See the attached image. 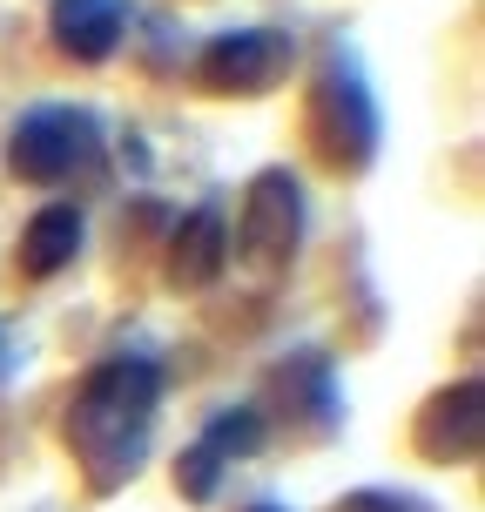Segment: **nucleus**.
<instances>
[{
  "instance_id": "obj_1",
  "label": "nucleus",
  "mask_w": 485,
  "mask_h": 512,
  "mask_svg": "<svg viewBox=\"0 0 485 512\" xmlns=\"http://www.w3.org/2000/svg\"><path fill=\"white\" fill-rule=\"evenodd\" d=\"M162 411V364L155 358H102L68 398V452L95 492H122L155 438Z\"/></svg>"
},
{
  "instance_id": "obj_2",
  "label": "nucleus",
  "mask_w": 485,
  "mask_h": 512,
  "mask_svg": "<svg viewBox=\"0 0 485 512\" xmlns=\"http://www.w3.org/2000/svg\"><path fill=\"white\" fill-rule=\"evenodd\" d=\"M378 135H384V122H378V102H371V81H364L358 54L331 48L324 75L310 88V142H317V155L337 176H358L378 155Z\"/></svg>"
},
{
  "instance_id": "obj_3",
  "label": "nucleus",
  "mask_w": 485,
  "mask_h": 512,
  "mask_svg": "<svg viewBox=\"0 0 485 512\" xmlns=\"http://www.w3.org/2000/svg\"><path fill=\"white\" fill-rule=\"evenodd\" d=\"M95 149H102V128H95V115L75 102H41L27 108L21 122H14V176L21 182H68L75 169H88L95 162Z\"/></svg>"
},
{
  "instance_id": "obj_4",
  "label": "nucleus",
  "mask_w": 485,
  "mask_h": 512,
  "mask_svg": "<svg viewBox=\"0 0 485 512\" xmlns=\"http://www.w3.org/2000/svg\"><path fill=\"white\" fill-rule=\"evenodd\" d=\"M297 68V41L283 27H230L196 54V81L209 95H270Z\"/></svg>"
},
{
  "instance_id": "obj_5",
  "label": "nucleus",
  "mask_w": 485,
  "mask_h": 512,
  "mask_svg": "<svg viewBox=\"0 0 485 512\" xmlns=\"http://www.w3.org/2000/svg\"><path fill=\"white\" fill-rule=\"evenodd\" d=\"M304 243V182L290 169H263L243 196V223H236V250L250 256L256 270L290 263Z\"/></svg>"
},
{
  "instance_id": "obj_6",
  "label": "nucleus",
  "mask_w": 485,
  "mask_h": 512,
  "mask_svg": "<svg viewBox=\"0 0 485 512\" xmlns=\"http://www.w3.org/2000/svg\"><path fill=\"white\" fill-rule=\"evenodd\" d=\"M256 445H263V411L223 405L216 418H209V432L182 452L176 492H182V499H196V506H209V499H216V486H223V472H230L236 459H250Z\"/></svg>"
},
{
  "instance_id": "obj_7",
  "label": "nucleus",
  "mask_w": 485,
  "mask_h": 512,
  "mask_svg": "<svg viewBox=\"0 0 485 512\" xmlns=\"http://www.w3.org/2000/svg\"><path fill=\"white\" fill-rule=\"evenodd\" d=\"M485 398H479V378H459L432 391V405L418 411V452L432 465H472L479 459V432H485Z\"/></svg>"
},
{
  "instance_id": "obj_8",
  "label": "nucleus",
  "mask_w": 485,
  "mask_h": 512,
  "mask_svg": "<svg viewBox=\"0 0 485 512\" xmlns=\"http://www.w3.org/2000/svg\"><path fill=\"white\" fill-rule=\"evenodd\" d=\"M48 34L68 61H108L128 34V0H54L48 7Z\"/></svg>"
},
{
  "instance_id": "obj_9",
  "label": "nucleus",
  "mask_w": 485,
  "mask_h": 512,
  "mask_svg": "<svg viewBox=\"0 0 485 512\" xmlns=\"http://www.w3.org/2000/svg\"><path fill=\"white\" fill-rule=\"evenodd\" d=\"M230 270V230L216 209H189L169 236V283L176 290H209V283Z\"/></svg>"
},
{
  "instance_id": "obj_10",
  "label": "nucleus",
  "mask_w": 485,
  "mask_h": 512,
  "mask_svg": "<svg viewBox=\"0 0 485 512\" xmlns=\"http://www.w3.org/2000/svg\"><path fill=\"white\" fill-rule=\"evenodd\" d=\"M81 250V209L75 203H48L21 236V270L27 277H61Z\"/></svg>"
},
{
  "instance_id": "obj_11",
  "label": "nucleus",
  "mask_w": 485,
  "mask_h": 512,
  "mask_svg": "<svg viewBox=\"0 0 485 512\" xmlns=\"http://www.w3.org/2000/svg\"><path fill=\"white\" fill-rule=\"evenodd\" d=\"M277 391L290 398V405H310V438H331L337 425H344V398H337V378L331 364L317 358V351H304V358H290L277 371Z\"/></svg>"
},
{
  "instance_id": "obj_12",
  "label": "nucleus",
  "mask_w": 485,
  "mask_h": 512,
  "mask_svg": "<svg viewBox=\"0 0 485 512\" xmlns=\"http://www.w3.org/2000/svg\"><path fill=\"white\" fill-rule=\"evenodd\" d=\"M337 512H432V506L411 499V492H391V486H364V492H351Z\"/></svg>"
},
{
  "instance_id": "obj_13",
  "label": "nucleus",
  "mask_w": 485,
  "mask_h": 512,
  "mask_svg": "<svg viewBox=\"0 0 485 512\" xmlns=\"http://www.w3.org/2000/svg\"><path fill=\"white\" fill-rule=\"evenodd\" d=\"M14 364H21V344H14V331L0 324V378H14Z\"/></svg>"
},
{
  "instance_id": "obj_14",
  "label": "nucleus",
  "mask_w": 485,
  "mask_h": 512,
  "mask_svg": "<svg viewBox=\"0 0 485 512\" xmlns=\"http://www.w3.org/2000/svg\"><path fill=\"white\" fill-rule=\"evenodd\" d=\"M250 512H283V506H250Z\"/></svg>"
}]
</instances>
